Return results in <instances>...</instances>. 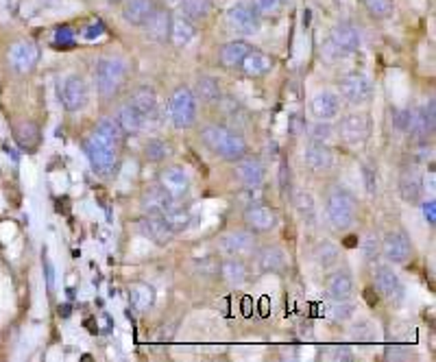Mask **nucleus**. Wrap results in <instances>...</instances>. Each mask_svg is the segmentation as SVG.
<instances>
[{"label":"nucleus","instance_id":"39","mask_svg":"<svg viewBox=\"0 0 436 362\" xmlns=\"http://www.w3.org/2000/svg\"><path fill=\"white\" fill-rule=\"evenodd\" d=\"M181 11L188 20H205L209 16V0H181Z\"/></svg>","mask_w":436,"mask_h":362},{"label":"nucleus","instance_id":"18","mask_svg":"<svg viewBox=\"0 0 436 362\" xmlns=\"http://www.w3.org/2000/svg\"><path fill=\"white\" fill-rule=\"evenodd\" d=\"M310 110H312V116L316 120H334L338 114H341V98L338 94L330 92V90H323L318 92L312 103H310Z\"/></svg>","mask_w":436,"mask_h":362},{"label":"nucleus","instance_id":"23","mask_svg":"<svg viewBox=\"0 0 436 362\" xmlns=\"http://www.w3.org/2000/svg\"><path fill=\"white\" fill-rule=\"evenodd\" d=\"M162 186L170 192L172 199H181L188 192V188H190V179H188L184 168L172 166V168H168L162 175Z\"/></svg>","mask_w":436,"mask_h":362},{"label":"nucleus","instance_id":"50","mask_svg":"<svg viewBox=\"0 0 436 362\" xmlns=\"http://www.w3.org/2000/svg\"><path fill=\"white\" fill-rule=\"evenodd\" d=\"M421 212H423V219H425L427 225H434V223H436V203H434V199L425 201V203L421 205Z\"/></svg>","mask_w":436,"mask_h":362},{"label":"nucleus","instance_id":"26","mask_svg":"<svg viewBox=\"0 0 436 362\" xmlns=\"http://www.w3.org/2000/svg\"><path fill=\"white\" fill-rule=\"evenodd\" d=\"M399 192H402L404 201L419 203V199L423 195V186H421V177L415 168H408L402 172V179H399Z\"/></svg>","mask_w":436,"mask_h":362},{"label":"nucleus","instance_id":"14","mask_svg":"<svg viewBox=\"0 0 436 362\" xmlns=\"http://www.w3.org/2000/svg\"><path fill=\"white\" fill-rule=\"evenodd\" d=\"M244 225L251 232H258V234L271 232L277 225V212L262 203H251L244 210Z\"/></svg>","mask_w":436,"mask_h":362},{"label":"nucleus","instance_id":"32","mask_svg":"<svg viewBox=\"0 0 436 362\" xmlns=\"http://www.w3.org/2000/svg\"><path fill=\"white\" fill-rule=\"evenodd\" d=\"M251 51V46L246 44V42H242V40H234V42H229V44H225L223 48H221V63L225 66V68H240L242 66V59L246 57V53Z\"/></svg>","mask_w":436,"mask_h":362},{"label":"nucleus","instance_id":"2","mask_svg":"<svg viewBox=\"0 0 436 362\" xmlns=\"http://www.w3.org/2000/svg\"><path fill=\"white\" fill-rule=\"evenodd\" d=\"M96 90L103 98H112L127 81V63L120 57H103L94 70Z\"/></svg>","mask_w":436,"mask_h":362},{"label":"nucleus","instance_id":"11","mask_svg":"<svg viewBox=\"0 0 436 362\" xmlns=\"http://www.w3.org/2000/svg\"><path fill=\"white\" fill-rule=\"evenodd\" d=\"M382 253L384 258L393 264H404L412 256L410 240L404 232H388L382 240Z\"/></svg>","mask_w":436,"mask_h":362},{"label":"nucleus","instance_id":"28","mask_svg":"<svg viewBox=\"0 0 436 362\" xmlns=\"http://www.w3.org/2000/svg\"><path fill=\"white\" fill-rule=\"evenodd\" d=\"M144 120H147V118H144L131 103H125L118 110V114H116V123L120 125L123 133H137V131H142Z\"/></svg>","mask_w":436,"mask_h":362},{"label":"nucleus","instance_id":"47","mask_svg":"<svg viewBox=\"0 0 436 362\" xmlns=\"http://www.w3.org/2000/svg\"><path fill=\"white\" fill-rule=\"evenodd\" d=\"M362 177H365V188L369 195H375L378 192V177H375V170L365 166L362 168Z\"/></svg>","mask_w":436,"mask_h":362},{"label":"nucleus","instance_id":"16","mask_svg":"<svg viewBox=\"0 0 436 362\" xmlns=\"http://www.w3.org/2000/svg\"><path fill=\"white\" fill-rule=\"evenodd\" d=\"M375 286L382 293V297L388 301H399L404 297V284L399 279V275L393 271V267L388 264H382L375 269Z\"/></svg>","mask_w":436,"mask_h":362},{"label":"nucleus","instance_id":"40","mask_svg":"<svg viewBox=\"0 0 436 362\" xmlns=\"http://www.w3.org/2000/svg\"><path fill=\"white\" fill-rule=\"evenodd\" d=\"M144 155H147V160H151V162H162L170 155V147L162 140H149L147 144H144Z\"/></svg>","mask_w":436,"mask_h":362},{"label":"nucleus","instance_id":"1","mask_svg":"<svg viewBox=\"0 0 436 362\" xmlns=\"http://www.w3.org/2000/svg\"><path fill=\"white\" fill-rule=\"evenodd\" d=\"M201 140L205 147L216 153L218 157H223L227 162H238L240 157L246 155V142L240 133L225 125H207L201 131Z\"/></svg>","mask_w":436,"mask_h":362},{"label":"nucleus","instance_id":"33","mask_svg":"<svg viewBox=\"0 0 436 362\" xmlns=\"http://www.w3.org/2000/svg\"><path fill=\"white\" fill-rule=\"evenodd\" d=\"M194 38V26L188 18H172V24H170V40L177 44V46H186L190 44Z\"/></svg>","mask_w":436,"mask_h":362},{"label":"nucleus","instance_id":"42","mask_svg":"<svg viewBox=\"0 0 436 362\" xmlns=\"http://www.w3.org/2000/svg\"><path fill=\"white\" fill-rule=\"evenodd\" d=\"M365 5L375 18H388L395 9L393 0H365Z\"/></svg>","mask_w":436,"mask_h":362},{"label":"nucleus","instance_id":"48","mask_svg":"<svg viewBox=\"0 0 436 362\" xmlns=\"http://www.w3.org/2000/svg\"><path fill=\"white\" fill-rule=\"evenodd\" d=\"M334 312V319H338V321H347V319H351L353 316V306L351 304H347V301H336V306L332 308Z\"/></svg>","mask_w":436,"mask_h":362},{"label":"nucleus","instance_id":"53","mask_svg":"<svg viewBox=\"0 0 436 362\" xmlns=\"http://www.w3.org/2000/svg\"><path fill=\"white\" fill-rule=\"evenodd\" d=\"M42 264H44V273H46L48 291H53V286H55V269H53V264H51V260H48L46 253H44V260H42Z\"/></svg>","mask_w":436,"mask_h":362},{"label":"nucleus","instance_id":"46","mask_svg":"<svg viewBox=\"0 0 436 362\" xmlns=\"http://www.w3.org/2000/svg\"><path fill=\"white\" fill-rule=\"evenodd\" d=\"M295 205H297V210H299L303 216H312V214H314V199H312V195L306 192V190H301V192L295 195Z\"/></svg>","mask_w":436,"mask_h":362},{"label":"nucleus","instance_id":"9","mask_svg":"<svg viewBox=\"0 0 436 362\" xmlns=\"http://www.w3.org/2000/svg\"><path fill=\"white\" fill-rule=\"evenodd\" d=\"M341 94L351 103V105H365L371 100L373 96V86L371 79L367 75H360V72H353V75H347L341 79Z\"/></svg>","mask_w":436,"mask_h":362},{"label":"nucleus","instance_id":"52","mask_svg":"<svg viewBox=\"0 0 436 362\" xmlns=\"http://www.w3.org/2000/svg\"><path fill=\"white\" fill-rule=\"evenodd\" d=\"M72 40H75V33H72V29H68V26H61L59 31H57V35H55V42L57 44H72Z\"/></svg>","mask_w":436,"mask_h":362},{"label":"nucleus","instance_id":"24","mask_svg":"<svg viewBox=\"0 0 436 362\" xmlns=\"http://www.w3.org/2000/svg\"><path fill=\"white\" fill-rule=\"evenodd\" d=\"M242 70H244V75L246 77H264L266 72L273 68V59L266 55V53H262V51H249L246 53V57L242 59V66H240Z\"/></svg>","mask_w":436,"mask_h":362},{"label":"nucleus","instance_id":"44","mask_svg":"<svg viewBox=\"0 0 436 362\" xmlns=\"http://www.w3.org/2000/svg\"><path fill=\"white\" fill-rule=\"evenodd\" d=\"M362 253H365V260H369V262H373V260H378V253H380V238H378V234H367V238L362 240Z\"/></svg>","mask_w":436,"mask_h":362},{"label":"nucleus","instance_id":"5","mask_svg":"<svg viewBox=\"0 0 436 362\" xmlns=\"http://www.w3.org/2000/svg\"><path fill=\"white\" fill-rule=\"evenodd\" d=\"M168 107L170 120L177 129H190L197 123V96L190 88H177Z\"/></svg>","mask_w":436,"mask_h":362},{"label":"nucleus","instance_id":"31","mask_svg":"<svg viewBox=\"0 0 436 362\" xmlns=\"http://www.w3.org/2000/svg\"><path fill=\"white\" fill-rule=\"evenodd\" d=\"M258 267L264 273H277L286 267V253L279 247H266L258 253Z\"/></svg>","mask_w":436,"mask_h":362},{"label":"nucleus","instance_id":"43","mask_svg":"<svg viewBox=\"0 0 436 362\" xmlns=\"http://www.w3.org/2000/svg\"><path fill=\"white\" fill-rule=\"evenodd\" d=\"M332 135H334V127L327 123V120H318L312 129H310V138H312V142H330L332 140Z\"/></svg>","mask_w":436,"mask_h":362},{"label":"nucleus","instance_id":"13","mask_svg":"<svg viewBox=\"0 0 436 362\" xmlns=\"http://www.w3.org/2000/svg\"><path fill=\"white\" fill-rule=\"evenodd\" d=\"M341 135L351 147L365 144L371 135V120L365 114H349L341 120Z\"/></svg>","mask_w":436,"mask_h":362},{"label":"nucleus","instance_id":"41","mask_svg":"<svg viewBox=\"0 0 436 362\" xmlns=\"http://www.w3.org/2000/svg\"><path fill=\"white\" fill-rule=\"evenodd\" d=\"M164 219H166V223L170 225V229H172L175 234H179V232H184V229L188 227V223H190V214L184 212V210L172 207L168 214H164Z\"/></svg>","mask_w":436,"mask_h":362},{"label":"nucleus","instance_id":"38","mask_svg":"<svg viewBox=\"0 0 436 362\" xmlns=\"http://www.w3.org/2000/svg\"><path fill=\"white\" fill-rule=\"evenodd\" d=\"M96 133L100 135V138H105V140H109L112 144H120V140H123V129H120V125L116 123V118H109V116H105V118H100L98 123H96Z\"/></svg>","mask_w":436,"mask_h":362},{"label":"nucleus","instance_id":"27","mask_svg":"<svg viewBox=\"0 0 436 362\" xmlns=\"http://www.w3.org/2000/svg\"><path fill=\"white\" fill-rule=\"evenodd\" d=\"M129 103L135 107V110H137L144 118H147V116H151V114L155 112V107H157V94H155L153 88L142 86V88L133 90Z\"/></svg>","mask_w":436,"mask_h":362},{"label":"nucleus","instance_id":"21","mask_svg":"<svg viewBox=\"0 0 436 362\" xmlns=\"http://www.w3.org/2000/svg\"><path fill=\"white\" fill-rule=\"evenodd\" d=\"M170 24H172V16L164 9H155L151 18L144 22V31H147V38L155 42H166L170 40Z\"/></svg>","mask_w":436,"mask_h":362},{"label":"nucleus","instance_id":"34","mask_svg":"<svg viewBox=\"0 0 436 362\" xmlns=\"http://www.w3.org/2000/svg\"><path fill=\"white\" fill-rule=\"evenodd\" d=\"M129 297H131L133 308L140 310V312L149 310L155 304V293H153V288L149 284H133L131 291H129Z\"/></svg>","mask_w":436,"mask_h":362},{"label":"nucleus","instance_id":"7","mask_svg":"<svg viewBox=\"0 0 436 362\" xmlns=\"http://www.w3.org/2000/svg\"><path fill=\"white\" fill-rule=\"evenodd\" d=\"M260 16L262 14L256 9V5L236 3L227 11V22H229L232 29H236L242 35H256V33H260V26H262V18Z\"/></svg>","mask_w":436,"mask_h":362},{"label":"nucleus","instance_id":"51","mask_svg":"<svg viewBox=\"0 0 436 362\" xmlns=\"http://www.w3.org/2000/svg\"><path fill=\"white\" fill-rule=\"evenodd\" d=\"M256 9L260 14H275L279 9V0H256Z\"/></svg>","mask_w":436,"mask_h":362},{"label":"nucleus","instance_id":"4","mask_svg":"<svg viewBox=\"0 0 436 362\" xmlns=\"http://www.w3.org/2000/svg\"><path fill=\"white\" fill-rule=\"evenodd\" d=\"M325 210H327V219H330V223L341 232L349 229L351 223L355 221V199L345 188H334L330 192Z\"/></svg>","mask_w":436,"mask_h":362},{"label":"nucleus","instance_id":"55","mask_svg":"<svg viewBox=\"0 0 436 362\" xmlns=\"http://www.w3.org/2000/svg\"><path fill=\"white\" fill-rule=\"evenodd\" d=\"M332 356H336V358H341V356H343V358H351L349 349H334V351H332Z\"/></svg>","mask_w":436,"mask_h":362},{"label":"nucleus","instance_id":"45","mask_svg":"<svg viewBox=\"0 0 436 362\" xmlns=\"http://www.w3.org/2000/svg\"><path fill=\"white\" fill-rule=\"evenodd\" d=\"M393 123L397 129L402 131H412V125H415V112L412 110H399L393 114Z\"/></svg>","mask_w":436,"mask_h":362},{"label":"nucleus","instance_id":"49","mask_svg":"<svg viewBox=\"0 0 436 362\" xmlns=\"http://www.w3.org/2000/svg\"><path fill=\"white\" fill-rule=\"evenodd\" d=\"M358 328H360V330H353V334H351L355 341H362V343H367V341H375V332L369 328L367 323H365V325H358Z\"/></svg>","mask_w":436,"mask_h":362},{"label":"nucleus","instance_id":"20","mask_svg":"<svg viewBox=\"0 0 436 362\" xmlns=\"http://www.w3.org/2000/svg\"><path fill=\"white\" fill-rule=\"evenodd\" d=\"M332 44L343 53H355L362 44L360 31L351 22H338L332 29Z\"/></svg>","mask_w":436,"mask_h":362},{"label":"nucleus","instance_id":"8","mask_svg":"<svg viewBox=\"0 0 436 362\" xmlns=\"http://www.w3.org/2000/svg\"><path fill=\"white\" fill-rule=\"evenodd\" d=\"M40 46L35 44V42H31V40H20V42H16L11 48H9V53H7V57H9V66L16 70V72H20V75H26V72H31L35 66H38V61H40Z\"/></svg>","mask_w":436,"mask_h":362},{"label":"nucleus","instance_id":"56","mask_svg":"<svg viewBox=\"0 0 436 362\" xmlns=\"http://www.w3.org/2000/svg\"><path fill=\"white\" fill-rule=\"evenodd\" d=\"M107 3H120V0H107Z\"/></svg>","mask_w":436,"mask_h":362},{"label":"nucleus","instance_id":"10","mask_svg":"<svg viewBox=\"0 0 436 362\" xmlns=\"http://www.w3.org/2000/svg\"><path fill=\"white\" fill-rule=\"evenodd\" d=\"M137 229H140V234L144 238L153 240L160 247L168 244L175 238V232L170 229L166 219H164V216H157V214H144L142 219L137 221Z\"/></svg>","mask_w":436,"mask_h":362},{"label":"nucleus","instance_id":"3","mask_svg":"<svg viewBox=\"0 0 436 362\" xmlns=\"http://www.w3.org/2000/svg\"><path fill=\"white\" fill-rule=\"evenodd\" d=\"M83 151L92 164V168L98 172V175H112L116 170V164H118V147L112 144L109 140L100 138L96 131L92 135L85 138L83 142Z\"/></svg>","mask_w":436,"mask_h":362},{"label":"nucleus","instance_id":"25","mask_svg":"<svg viewBox=\"0 0 436 362\" xmlns=\"http://www.w3.org/2000/svg\"><path fill=\"white\" fill-rule=\"evenodd\" d=\"M353 293V279L347 271L334 273L327 281V297L332 301H347Z\"/></svg>","mask_w":436,"mask_h":362},{"label":"nucleus","instance_id":"29","mask_svg":"<svg viewBox=\"0 0 436 362\" xmlns=\"http://www.w3.org/2000/svg\"><path fill=\"white\" fill-rule=\"evenodd\" d=\"M14 138H16V142H18V147H20V149H24V151H33V149L40 144L42 133H40V127H38V125L31 123V120H26V123H20V125L16 127Z\"/></svg>","mask_w":436,"mask_h":362},{"label":"nucleus","instance_id":"37","mask_svg":"<svg viewBox=\"0 0 436 362\" xmlns=\"http://www.w3.org/2000/svg\"><path fill=\"white\" fill-rule=\"evenodd\" d=\"M203 103H218L221 100V86H218V81L214 77H201L197 81V94Z\"/></svg>","mask_w":436,"mask_h":362},{"label":"nucleus","instance_id":"22","mask_svg":"<svg viewBox=\"0 0 436 362\" xmlns=\"http://www.w3.org/2000/svg\"><path fill=\"white\" fill-rule=\"evenodd\" d=\"M155 11L153 0H125L123 5V20L133 24V26H144Z\"/></svg>","mask_w":436,"mask_h":362},{"label":"nucleus","instance_id":"30","mask_svg":"<svg viewBox=\"0 0 436 362\" xmlns=\"http://www.w3.org/2000/svg\"><path fill=\"white\" fill-rule=\"evenodd\" d=\"M221 275H223V279L227 281V284H232V286H242V284H246V279H249V269H246V264L240 260V258H227V260H223V264H221Z\"/></svg>","mask_w":436,"mask_h":362},{"label":"nucleus","instance_id":"19","mask_svg":"<svg viewBox=\"0 0 436 362\" xmlns=\"http://www.w3.org/2000/svg\"><path fill=\"white\" fill-rule=\"evenodd\" d=\"M303 162L310 170L325 172V170H330L334 164V153L323 142H310L306 147V153H303Z\"/></svg>","mask_w":436,"mask_h":362},{"label":"nucleus","instance_id":"35","mask_svg":"<svg viewBox=\"0 0 436 362\" xmlns=\"http://www.w3.org/2000/svg\"><path fill=\"white\" fill-rule=\"evenodd\" d=\"M434 123H436V114H434V100H430L425 107H421V112H415V125L412 131L419 135H427L434 133Z\"/></svg>","mask_w":436,"mask_h":362},{"label":"nucleus","instance_id":"12","mask_svg":"<svg viewBox=\"0 0 436 362\" xmlns=\"http://www.w3.org/2000/svg\"><path fill=\"white\" fill-rule=\"evenodd\" d=\"M218 249H221L227 258H246L256 251V240H253V234L249 232H229L221 236Z\"/></svg>","mask_w":436,"mask_h":362},{"label":"nucleus","instance_id":"15","mask_svg":"<svg viewBox=\"0 0 436 362\" xmlns=\"http://www.w3.org/2000/svg\"><path fill=\"white\" fill-rule=\"evenodd\" d=\"M140 205L144 210V214H157L164 216L175 207V199L170 197V192L164 186H151L142 192Z\"/></svg>","mask_w":436,"mask_h":362},{"label":"nucleus","instance_id":"6","mask_svg":"<svg viewBox=\"0 0 436 362\" xmlns=\"http://www.w3.org/2000/svg\"><path fill=\"white\" fill-rule=\"evenodd\" d=\"M57 94L66 112H81L88 105V83L79 75H68L59 83Z\"/></svg>","mask_w":436,"mask_h":362},{"label":"nucleus","instance_id":"36","mask_svg":"<svg viewBox=\"0 0 436 362\" xmlns=\"http://www.w3.org/2000/svg\"><path fill=\"white\" fill-rule=\"evenodd\" d=\"M314 260H316L318 267L330 269L332 264L338 262V247H336L334 242H330V240L318 242L316 249H314Z\"/></svg>","mask_w":436,"mask_h":362},{"label":"nucleus","instance_id":"17","mask_svg":"<svg viewBox=\"0 0 436 362\" xmlns=\"http://www.w3.org/2000/svg\"><path fill=\"white\" fill-rule=\"evenodd\" d=\"M236 175L240 179V184L246 186V188H258L262 186L264 181V164L253 157V155H244L236 162Z\"/></svg>","mask_w":436,"mask_h":362},{"label":"nucleus","instance_id":"54","mask_svg":"<svg viewBox=\"0 0 436 362\" xmlns=\"http://www.w3.org/2000/svg\"><path fill=\"white\" fill-rule=\"evenodd\" d=\"M100 33H103V24L96 22V24H90V26H88V31L83 33V38H85V40H94V38H98Z\"/></svg>","mask_w":436,"mask_h":362}]
</instances>
